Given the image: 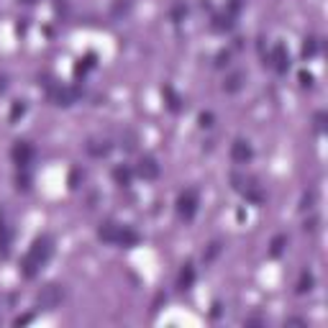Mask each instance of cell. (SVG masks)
Returning <instances> with one entry per match:
<instances>
[{
	"instance_id": "5b68a950",
	"label": "cell",
	"mask_w": 328,
	"mask_h": 328,
	"mask_svg": "<svg viewBox=\"0 0 328 328\" xmlns=\"http://www.w3.org/2000/svg\"><path fill=\"white\" fill-rule=\"evenodd\" d=\"M139 175H141L144 180H157V177H159V164H157V159H154V157H144V159L139 162Z\"/></svg>"
},
{
	"instance_id": "52a82bcc",
	"label": "cell",
	"mask_w": 328,
	"mask_h": 328,
	"mask_svg": "<svg viewBox=\"0 0 328 328\" xmlns=\"http://www.w3.org/2000/svg\"><path fill=\"white\" fill-rule=\"evenodd\" d=\"M193 282H195V267L193 264H185L180 272V279H177V287L180 290H187V287H193Z\"/></svg>"
},
{
	"instance_id": "6da1fadb",
	"label": "cell",
	"mask_w": 328,
	"mask_h": 328,
	"mask_svg": "<svg viewBox=\"0 0 328 328\" xmlns=\"http://www.w3.org/2000/svg\"><path fill=\"white\" fill-rule=\"evenodd\" d=\"M49 257H51V241H49V239H39V241L33 244L31 254H29V257H26V262H23V267H26L23 275H26V277H33L36 272H39V267H41V264L47 262Z\"/></svg>"
},
{
	"instance_id": "7a4b0ae2",
	"label": "cell",
	"mask_w": 328,
	"mask_h": 328,
	"mask_svg": "<svg viewBox=\"0 0 328 328\" xmlns=\"http://www.w3.org/2000/svg\"><path fill=\"white\" fill-rule=\"evenodd\" d=\"M177 213L185 218V221H193L197 213V193L195 190H185L177 200Z\"/></svg>"
},
{
	"instance_id": "ac0fdd59",
	"label": "cell",
	"mask_w": 328,
	"mask_h": 328,
	"mask_svg": "<svg viewBox=\"0 0 328 328\" xmlns=\"http://www.w3.org/2000/svg\"><path fill=\"white\" fill-rule=\"evenodd\" d=\"M218 251H221V244H218V241H213V244H211V249H208V251L203 254V259H205V262L215 259V254H218Z\"/></svg>"
},
{
	"instance_id": "4fadbf2b",
	"label": "cell",
	"mask_w": 328,
	"mask_h": 328,
	"mask_svg": "<svg viewBox=\"0 0 328 328\" xmlns=\"http://www.w3.org/2000/svg\"><path fill=\"white\" fill-rule=\"evenodd\" d=\"M8 244H11V236H8L5 221H3V213H0V251H3V254H8Z\"/></svg>"
},
{
	"instance_id": "9c48e42d",
	"label": "cell",
	"mask_w": 328,
	"mask_h": 328,
	"mask_svg": "<svg viewBox=\"0 0 328 328\" xmlns=\"http://www.w3.org/2000/svg\"><path fill=\"white\" fill-rule=\"evenodd\" d=\"M287 67H290L287 51H285V47H277V49H275V69H277V72H287Z\"/></svg>"
},
{
	"instance_id": "d6986e66",
	"label": "cell",
	"mask_w": 328,
	"mask_h": 328,
	"mask_svg": "<svg viewBox=\"0 0 328 328\" xmlns=\"http://www.w3.org/2000/svg\"><path fill=\"white\" fill-rule=\"evenodd\" d=\"M239 87H241V75H233V77L229 80V85H226V90H229V93H236Z\"/></svg>"
},
{
	"instance_id": "44dd1931",
	"label": "cell",
	"mask_w": 328,
	"mask_h": 328,
	"mask_svg": "<svg viewBox=\"0 0 328 328\" xmlns=\"http://www.w3.org/2000/svg\"><path fill=\"white\" fill-rule=\"evenodd\" d=\"M200 126H205V129H208V126H213V115L203 113V115H200Z\"/></svg>"
},
{
	"instance_id": "8fae6325",
	"label": "cell",
	"mask_w": 328,
	"mask_h": 328,
	"mask_svg": "<svg viewBox=\"0 0 328 328\" xmlns=\"http://www.w3.org/2000/svg\"><path fill=\"white\" fill-rule=\"evenodd\" d=\"M311 290H313V275L311 272H303L297 279V293L303 295V293H311Z\"/></svg>"
},
{
	"instance_id": "5bb4252c",
	"label": "cell",
	"mask_w": 328,
	"mask_h": 328,
	"mask_svg": "<svg viewBox=\"0 0 328 328\" xmlns=\"http://www.w3.org/2000/svg\"><path fill=\"white\" fill-rule=\"evenodd\" d=\"M285 244H287V236H282V233L275 236V239H272V249H269L272 257H279V254L285 251Z\"/></svg>"
},
{
	"instance_id": "cb8c5ba5",
	"label": "cell",
	"mask_w": 328,
	"mask_h": 328,
	"mask_svg": "<svg viewBox=\"0 0 328 328\" xmlns=\"http://www.w3.org/2000/svg\"><path fill=\"white\" fill-rule=\"evenodd\" d=\"M3 90H5V80L0 77V93H3Z\"/></svg>"
},
{
	"instance_id": "277c9868",
	"label": "cell",
	"mask_w": 328,
	"mask_h": 328,
	"mask_svg": "<svg viewBox=\"0 0 328 328\" xmlns=\"http://www.w3.org/2000/svg\"><path fill=\"white\" fill-rule=\"evenodd\" d=\"M62 300V290L57 285H49V287H44L41 293H39V303L41 308H54Z\"/></svg>"
},
{
	"instance_id": "9a60e30c",
	"label": "cell",
	"mask_w": 328,
	"mask_h": 328,
	"mask_svg": "<svg viewBox=\"0 0 328 328\" xmlns=\"http://www.w3.org/2000/svg\"><path fill=\"white\" fill-rule=\"evenodd\" d=\"M315 51H318V41H315V39H305V44H303V54H305V57H313Z\"/></svg>"
},
{
	"instance_id": "7402d4cb",
	"label": "cell",
	"mask_w": 328,
	"mask_h": 328,
	"mask_svg": "<svg viewBox=\"0 0 328 328\" xmlns=\"http://www.w3.org/2000/svg\"><path fill=\"white\" fill-rule=\"evenodd\" d=\"M323 121H326V113H318L315 115V129H323Z\"/></svg>"
},
{
	"instance_id": "e0dca14e",
	"label": "cell",
	"mask_w": 328,
	"mask_h": 328,
	"mask_svg": "<svg viewBox=\"0 0 328 328\" xmlns=\"http://www.w3.org/2000/svg\"><path fill=\"white\" fill-rule=\"evenodd\" d=\"M164 95L169 98V108H172V111H180V100H177L175 93H172V87H164Z\"/></svg>"
},
{
	"instance_id": "603a6c76",
	"label": "cell",
	"mask_w": 328,
	"mask_h": 328,
	"mask_svg": "<svg viewBox=\"0 0 328 328\" xmlns=\"http://www.w3.org/2000/svg\"><path fill=\"white\" fill-rule=\"evenodd\" d=\"M300 80H303V85H313V77H311V75H305V72L300 75Z\"/></svg>"
},
{
	"instance_id": "ffe728a7",
	"label": "cell",
	"mask_w": 328,
	"mask_h": 328,
	"mask_svg": "<svg viewBox=\"0 0 328 328\" xmlns=\"http://www.w3.org/2000/svg\"><path fill=\"white\" fill-rule=\"evenodd\" d=\"M26 113V105L23 103H13V108H11V121H16L18 115H23Z\"/></svg>"
},
{
	"instance_id": "7c38bea8",
	"label": "cell",
	"mask_w": 328,
	"mask_h": 328,
	"mask_svg": "<svg viewBox=\"0 0 328 328\" xmlns=\"http://www.w3.org/2000/svg\"><path fill=\"white\" fill-rule=\"evenodd\" d=\"M113 180L118 182V185H129L131 182V169L129 167H115L113 169Z\"/></svg>"
},
{
	"instance_id": "ba28073f",
	"label": "cell",
	"mask_w": 328,
	"mask_h": 328,
	"mask_svg": "<svg viewBox=\"0 0 328 328\" xmlns=\"http://www.w3.org/2000/svg\"><path fill=\"white\" fill-rule=\"evenodd\" d=\"M115 244H123V246H133V244H139V233L131 231V229H118V236H115Z\"/></svg>"
},
{
	"instance_id": "3957f363",
	"label": "cell",
	"mask_w": 328,
	"mask_h": 328,
	"mask_svg": "<svg viewBox=\"0 0 328 328\" xmlns=\"http://www.w3.org/2000/svg\"><path fill=\"white\" fill-rule=\"evenodd\" d=\"M11 157H13V162L18 164V167H29V164L33 162V149H31V144H26V141H18L16 147H13V151H11Z\"/></svg>"
},
{
	"instance_id": "30bf717a",
	"label": "cell",
	"mask_w": 328,
	"mask_h": 328,
	"mask_svg": "<svg viewBox=\"0 0 328 328\" xmlns=\"http://www.w3.org/2000/svg\"><path fill=\"white\" fill-rule=\"evenodd\" d=\"M118 229H121V226H115V223H103V226H100V231H98V236L103 241H115Z\"/></svg>"
},
{
	"instance_id": "8992f818",
	"label": "cell",
	"mask_w": 328,
	"mask_h": 328,
	"mask_svg": "<svg viewBox=\"0 0 328 328\" xmlns=\"http://www.w3.org/2000/svg\"><path fill=\"white\" fill-rule=\"evenodd\" d=\"M231 157H233V162H239V164H246L251 159V147L246 141H236L233 144V149H231Z\"/></svg>"
},
{
	"instance_id": "2e32d148",
	"label": "cell",
	"mask_w": 328,
	"mask_h": 328,
	"mask_svg": "<svg viewBox=\"0 0 328 328\" xmlns=\"http://www.w3.org/2000/svg\"><path fill=\"white\" fill-rule=\"evenodd\" d=\"M57 100H59V105H69L72 100H75V93H72V90H59Z\"/></svg>"
}]
</instances>
